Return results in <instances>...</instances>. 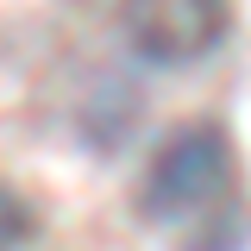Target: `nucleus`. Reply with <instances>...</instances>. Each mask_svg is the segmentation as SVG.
Listing matches in <instances>:
<instances>
[{"instance_id":"f257e3e1","label":"nucleus","mask_w":251,"mask_h":251,"mask_svg":"<svg viewBox=\"0 0 251 251\" xmlns=\"http://www.w3.org/2000/svg\"><path fill=\"white\" fill-rule=\"evenodd\" d=\"M232 138L220 132L214 120H195L182 132H170L163 145H157L151 170H145V195H138V207L145 220L157 226H170L176 232V245H188L195 232H214L220 226V207L232 201ZM239 239H226L214 232V251H232Z\"/></svg>"},{"instance_id":"f03ea898","label":"nucleus","mask_w":251,"mask_h":251,"mask_svg":"<svg viewBox=\"0 0 251 251\" xmlns=\"http://www.w3.org/2000/svg\"><path fill=\"white\" fill-rule=\"evenodd\" d=\"M120 38L157 69L201 63L226 38V0H120Z\"/></svg>"},{"instance_id":"7ed1b4c3","label":"nucleus","mask_w":251,"mask_h":251,"mask_svg":"<svg viewBox=\"0 0 251 251\" xmlns=\"http://www.w3.org/2000/svg\"><path fill=\"white\" fill-rule=\"evenodd\" d=\"M31 226H38V220H31L25 195H13V188L0 182V251H19L31 239Z\"/></svg>"}]
</instances>
